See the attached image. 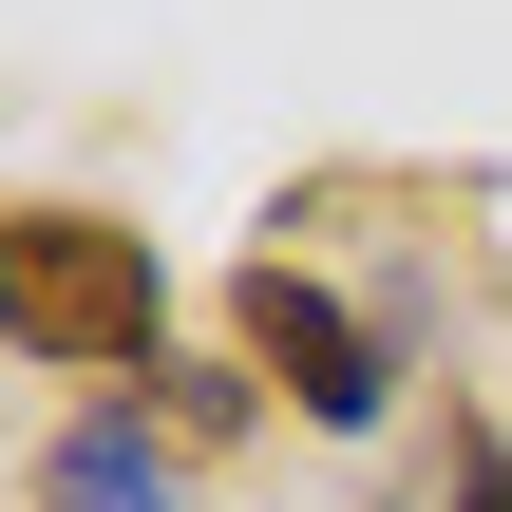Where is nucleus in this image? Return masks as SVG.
<instances>
[{"mask_svg":"<svg viewBox=\"0 0 512 512\" xmlns=\"http://www.w3.org/2000/svg\"><path fill=\"white\" fill-rule=\"evenodd\" d=\"M0 342H19V361H114V380H152V342H171L152 228H114V209H19V228H0Z\"/></svg>","mask_w":512,"mask_h":512,"instance_id":"1","label":"nucleus"},{"mask_svg":"<svg viewBox=\"0 0 512 512\" xmlns=\"http://www.w3.org/2000/svg\"><path fill=\"white\" fill-rule=\"evenodd\" d=\"M228 361L285 380L304 437H380V418H399V323H361V304L304 285L285 247H247V285H228Z\"/></svg>","mask_w":512,"mask_h":512,"instance_id":"2","label":"nucleus"},{"mask_svg":"<svg viewBox=\"0 0 512 512\" xmlns=\"http://www.w3.org/2000/svg\"><path fill=\"white\" fill-rule=\"evenodd\" d=\"M19 494H38V512H190V494H171V437H133V399L76 418V437H38Z\"/></svg>","mask_w":512,"mask_h":512,"instance_id":"3","label":"nucleus"},{"mask_svg":"<svg viewBox=\"0 0 512 512\" xmlns=\"http://www.w3.org/2000/svg\"><path fill=\"white\" fill-rule=\"evenodd\" d=\"M437 512H512V437H494V418H456V475H437Z\"/></svg>","mask_w":512,"mask_h":512,"instance_id":"4","label":"nucleus"}]
</instances>
